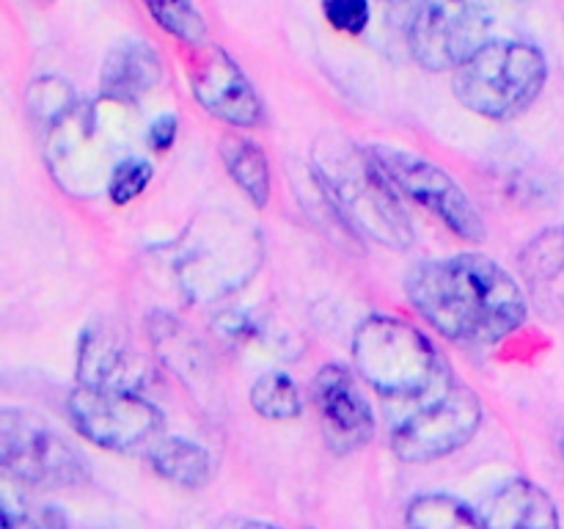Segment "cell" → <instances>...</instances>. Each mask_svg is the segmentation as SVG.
Here are the masks:
<instances>
[{
  "label": "cell",
  "mask_w": 564,
  "mask_h": 529,
  "mask_svg": "<svg viewBox=\"0 0 564 529\" xmlns=\"http://www.w3.org/2000/svg\"><path fill=\"white\" fill-rule=\"evenodd\" d=\"M411 306L449 342L494 347L529 317L521 281L485 253L424 259L405 273Z\"/></svg>",
  "instance_id": "6da1fadb"
},
{
  "label": "cell",
  "mask_w": 564,
  "mask_h": 529,
  "mask_svg": "<svg viewBox=\"0 0 564 529\" xmlns=\"http://www.w3.org/2000/svg\"><path fill=\"white\" fill-rule=\"evenodd\" d=\"M352 364L364 384L402 413L457 384L438 347L408 320L372 314L352 334Z\"/></svg>",
  "instance_id": "7a4b0ae2"
},
{
  "label": "cell",
  "mask_w": 564,
  "mask_h": 529,
  "mask_svg": "<svg viewBox=\"0 0 564 529\" xmlns=\"http://www.w3.org/2000/svg\"><path fill=\"white\" fill-rule=\"evenodd\" d=\"M314 171L350 224L389 248L411 246V215L372 147H356L339 132H325L314 143Z\"/></svg>",
  "instance_id": "3957f363"
},
{
  "label": "cell",
  "mask_w": 564,
  "mask_h": 529,
  "mask_svg": "<svg viewBox=\"0 0 564 529\" xmlns=\"http://www.w3.org/2000/svg\"><path fill=\"white\" fill-rule=\"evenodd\" d=\"M549 80L545 55L529 42L488 39L455 69V97L471 114L494 121L516 119Z\"/></svg>",
  "instance_id": "277c9868"
},
{
  "label": "cell",
  "mask_w": 564,
  "mask_h": 529,
  "mask_svg": "<svg viewBox=\"0 0 564 529\" xmlns=\"http://www.w3.org/2000/svg\"><path fill=\"white\" fill-rule=\"evenodd\" d=\"M66 417L83 439L110 452H149L165 430L163 411L132 389L77 384Z\"/></svg>",
  "instance_id": "5b68a950"
},
{
  "label": "cell",
  "mask_w": 564,
  "mask_h": 529,
  "mask_svg": "<svg viewBox=\"0 0 564 529\" xmlns=\"http://www.w3.org/2000/svg\"><path fill=\"white\" fill-rule=\"evenodd\" d=\"M0 463L9 477L36 488H77L88 479L80 452L33 413L0 411Z\"/></svg>",
  "instance_id": "8992f818"
},
{
  "label": "cell",
  "mask_w": 564,
  "mask_h": 529,
  "mask_svg": "<svg viewBox=\"0 0 564 529\" xmlns=\"http://www.w3.org/2000/svg\"><path fill=\"white\" fill-rule=\"evenodd\" d=\"M482 424V402L466 384L400 413L391 428V450L402 463H433L463 450Z\"/></svg>",
  "instance_id": "52a82bcc"
},
{
  "label": "cell",
  "mask_w": 564,
  "mask_h": 529,
  "mask_svg": "<svg viewBox=\"0 0 564 529\" xmlns=\"http://www.w3.org/2000/svg\"><path fill=\"white\" fill-rule=\"evenodd\" d=\"M490 11L479 0H419L408 25L411 53L424 69H457L488 42Z\"/></svg>",
  "instance_id": "ba28073f"
},
{
  "label": "cell",
  "mask_w": 564,
  "mask_h": 529,
  "mask_svg": "<svg viewBox=\"0 0 564 529\" xmlns=\"http://www.w3.org/2000/svg\"><path fill=\"white\" fill-rule=\"evenodd\" d=\"M372 152L386 169L389 180L397 185V191L422 204L446 229L471 242H482L488 237L482 215L449 171L435 165L433 160L422 158V154L405 152V149L372 147Z\"/></svg>",
  "instance_id": "9c48e42d"
},
{
  "label": "cell",
  "mask_w": 564,
  "mask_h": 529,
  "mask_svg": "<svg viewBox=\"0 0 564 529\" xmlns=\"http://www.w3.org/2000/svg\"><path fill=\"white\" fill-rule=\"evenodd\" d=\"M312 402L325 441L336 455H350L372 441L375 413L356 378L341 364H325L312 380Z\"/></svg>",
  "instance_id": "30bf717a"
},
{
  "label": "cell",
  "mask_w": 564,
  "mask_h": 529,
  "mask_svg": "<svg viewBox=\"0 0 564 529\" xmlns=\"http://www.w3.org/2000/svg\"><path fill=\"white\" fill-rule=\"evenodd\" d=\"M193 97L215 119L237 130H251L264 119V105L242 66L220 47H204L191 75Z\"/></svg>",
  "instance_id": "8fae6325"
},
{
  "label": "cell",
  "mask_w": 564,
  "mask_h": 529,
  "mask_svg": "<svg viewBox=\"0 0 564 529\" xmlns=\"http://www.w3.org/2000/svg\"><path fill=\"white\" fill-rule=\"evenodd\" d=\"M77 380L83 386L138 391L143 378V361L116 331L86 328L77 350Z\"/></svg>",
  "instance_id": "7c38bea8"
},
{
  "label": "cell",
  "mask_w": 564,
  "mask_h": 529,
  "mask_svg": "<svg viewBox=\"0 0 564 529\" xmlns=\"http://www.w3.org/2000/svg\"><path fill=\"white\" fill-rule=\"evenodd\" d=\"M485 529H562L554 499L532 479H510L490 496Z\"/></svg>",
  "instance_id": "4fadbf2b"
},
{
  "label": "cell",
  "mask_w": 564,
  "mask_h": 529,
  "mask_svg": "<svg viewBox=\"0 0 564 529\" xmlns=\"http://www.w3.org/2000/svg\"><path fill=\"white\" fill-rule=\"evenodd\" d=\"M521 276L527 290L532 292L534 303L551 309H564V226L540 231L538 237L523 246Z\"/></svg>",
  "instance_id": "5bb4252c"
},
{
  "label": "cell",
  "mask_w": 564,
  "mask_h": 529,
  "mask_svg": "<svg viewBox=\"0 0 564 529\" xmlns=\"http://www.w3.org/2000/svg\"><path fill=\"white\" fill-rule=\"evenodd\" d=\"M160 58L149 44L124 42L113 47L102 66V94L110 102H138L160 80Z\"/></svg>",
  "instance_id": "9a60e30c"
},
{
  "label": "cell",
  "mask_w": 564,
  "mask_h": 529,
  "mask_svg": "<svg viewBox=\"0 0 564 529\" xmlns=\"http://www.w3.org/2000/svg\"><path fill=\"white\" fill-rule=\"evenodd\" d=\"M149 463L160 477L182 488H204L213 479V455L182 435H160L149 450Z\"/></svg>",
  "instance_id": "2e32d148"
},
{
  "label": "cell",
  "mask_w": 564,
  "mask_h": 529,
  "mask_svg": "<svg viewBox=\"0 0 564 529\" xmlns=\"http://www.w3.org/2000/svg\"><path fill=\"white\" fill-rule=\"evenodd\" d=\"M220 158L253 207H264L270 202V163L264 149L246 136H229L220 143Z\"/></svg>",
  "instance_id": "e0dca14e"
},
{
  "label": "cell",
  "mask_w": 564,
  "mask_h": 529,
  "mask_svg": "<svg viewBox=\"0 0 564 529\" xmlns=\"http://www.w3.org/2000/svg\"><path fill=\"white\" fill-rule=\"evenodd\" d=\"M408 529H485V521L449 494H424L408 505Z\"/></svg>",
  "instance_id": "ac0fdd59"
},
{
  "label": "cell",
  "mask_w": 564,
  "mask_h": 529,
  "mask_svg": "<svg viewBox=\"0 0 564 529\" xmlns=\"http://www.w3.org/2000/svg\"><path fill=\"white\" fill-rule=\"evenodd\" d=\"M251 406L262 419L286 422V419H297L303 413V391L290 373L270 369L253 380Z\"/></svg>",
  "instance_id": "d6986e66"
},
{
  "label": "cell",
  "mask_w": 564,
  "mask_h": 529,
  "mask_svg": "<svg viewBox=\"0 0 564 529\" xmlns=\"http://www.w3.org/2000/svg\"><path fill=\"white\" fill-rule=\"evenodd\" d=\"M143 6L171 36L182 39V42L193 44V47H202L207 42L204 17L191 0H143Z\"/></svg>",
  "instance_id": "ffe728a7"
},
{
  "label": "cell",
  "mask_w": 564,
  "mask_h": 529,
  "mask_svg": "<svg viewBox=\"0 0 564 529\" xmlns=\"http://www.w3.org/2000/svg\"><path fill=\"white\" fill-rule=\"evenodd\" d=\"M152 176H154V169L147 158H135V154H130V158L119 160V163L110 169V176H108L110 202L130 204L132 198H138L143 191H147Z\"/></svg>",
  "instance_id": "44dd1931"
},
{
  "label": "cell",
  "mask_w": 564,
  "mask_h": 529,
  "mask_svg": "<svg viewBox=\"0 0 564 529\" xmlns=\"http://www.w3.org/2000/svg\"><path fill=\"white\" fill-rule=\"evenodd\" d=\"M323 14L336 31L358 36L369 25V0H323Z\"/></svg>",
  "instance_id": "7402d4cb"
},
{
  "label": "cell",
  "mask_w": 564,
  "mask_h": 529,
  "mask_svg": "<svg viewBox=\"0 0 564 529\" xmlns=\"http://www.w3.org/2000/svg\"><path fill=\"white\" fill-rule=\"evenodd\" d=\"M3 529H66L64 516L53 507H44V510H22L20 516L3 518Z\"/></svg>",
  "instance_id": "603a6c76"
},
{
  "label": "cell",
  "mask_w": 564,
  "mask_h": 529,
  "mask_svg": "<svg viewBox=\"0 0 564 529\" xmlns=\"http://www.w3.org/2000/svg\"><path fill=\"white\" fill-rule=\"evenodd\" d=\"M176 130H180V119L174 114H160L149 127V147L154 152H169L176 141Z\"/></svg>",
  "instance_id": "cb8c5ba5"
},
{
  "label": "cell",
  "mask_w": 564,
  "mask_h": 529,
  "mask_svg": "<svg viewBox=\"0 0 564 529\" xmlns=\"http://www.w3.org/2000/svg\"><path fill=\"white\" fill-rule=\"evenodd\" d=\"M220 529H281L268 521H253V518H237V521H226Z\"/></svg>",
  "instance_id": "d4e9b609"
},
{
  "label": "cell",
  "mask_w": 564,
  "mask_h": 529,
  "mask_svg": "<svg viewBox=\"0 0 564 529\" xmlns=\"http://www.w3.org/2000/svg\"><path fill=\"white\" fill-rule=\"evenodd\" d=\"M560 450H562V457H564V435H562V444H560Z\"/></svg>",
  "instance_id": "484cf974"
},
{
  "label": "cell",
  "mask_w": 564,
  "mask_h": 529,
  "mask_svg": "<svg viewBox=\"0 0 564 529\" xmlns=\"http://www.w3.org/2000/svg\"><path fill=\"white\" fill-rule=\"evenodd\" d=\"M479 3H490V0H479Z\"/></svg>",
  "instance_id": "4316f807"
}]
</instances>
